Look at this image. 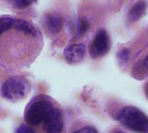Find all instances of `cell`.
Segmentation results:
<instances>
[{"label":"cell","instance_id":"obj_1","mask_svg":"<svg viewBox=\"0 0 148 133\" xmlns=\"http://www.w3.org/2000/svg\"><path fill=\"white\" fill-rule=\"evenodd\" d=\"M119 121L133 132L148 133V117L134 106L124 107L118 115Z\"/></svg>","mask_w":148,"mask_h":133},{"label":"cell","instance_id":"obj_2","mask_svg":"<svg viewBox=\"0 0 148 133\" xmlns=\"http://www.w3.org/2000/svg\"><path fill=\"white\" fill-rule=\"evenodd\" d=\"M39 127H41L43 133H61L62 132L63 116L61 110L52 100H50L42 113L36 129Z\"/></svg>","mask_w":148,"mask_h":133},{"label":"cell","instance_id":"obj_3","mask_svg":"<svg viewBox=\"0 0 148 133\" xmlns=\"http://www.w3.org/2000/svg\"><path fill=\"white\" fill-rule=\"evenodd\" d=\"M30 91V85L27 80L20 76L9 78L2 86V96L11 102H16L27 97Z\"/></svg>","mask_w":148,"mask_h":133},{"label":"cell","instance_id":"obj_4","mask_svg":"<svg viewBox=\"0 0 148 133\" xmlns=\"http://www.w3.org/2000/svg\"><path fill=\"white\" fill-rule=\"evenodd\" d=\"M109 49V38L105 30H100L92 42L90 52L94 57L104 55Z\"/></svg>","mask_w":148,"mask_h":133},{"label":"cell","instance_id":"obj_5","mask_svg":"<svg viewBox=\"0 0 148 133\" xmlns=\"http://www.w3.org/2000/svg\"><path fill=\"white\" fill-rule=\"evenodd\" d=\"M86 55V47L83 44H73L64 50V56L69 63L81 61Z\"/></svg>","mask_w":148,"mask_h":133},{"label":"cell","instance_id":"obj_6","mask_svg":"<svg viewBox=\"0 0 148 133\" xmlns=\"http://www.w3.org/2000/svg\"><path fill=\"white\" fill-rule=\"evenodd\" d=\"M13 28L17 30L18 32H21L23 34H24L25 35L30 36V37H36L37 33L35 29V28L28 22L23 21V20H16L15 19V23L13 25Z\"/></svg>","mask_w":148,"mask_h":133},{"label":"cell","instance_id":"obj_7","mask_svg":"<svg viewBox=\"0 0 148 133\" xmlns=\"http://www.w3.org/2000/svg\"><path fill=\"white\" fill-rule=\"evenodd\" d=\"M46 23L52 33L59 32L62 28V20L56 13H49L46 17Z\"/></svg>","mask_w":148,"mask_h":133},{"label":"cell","instance_id":"obj_8","mask_svg":"<svg viewBox=\"0 0 148 133\" xmlns=\"http://www.w3.org/2000/svg\"><path fill=\"white\" fill-rule=\"evenodd\" d=\"M146 9H147L146 1L140 0L131 8L129 11V15H128L129 19L132 21H138L140 18H141V16L145 13Z\"/></svg>","mask_w":148,"mask_h":133},{"label":"cell","instance_id":"obj_9","mask_svg":"<svg viewBox=\"0 0 148 133\" xmlns=\"http://www.w3.org/2000/svg\"><path fill=\"white\" fill-rule=\"evenodd\" d=\"M15 19L10 16H2L0 17V35L6 30L13 28Z\"/></svg>","mask_w":148,"mask_h":133},{"label":"cell","instance_id":"obj_10","mask_svg":"<svg viewBox=\"0 0 148 133\" xmlns=\"http://www.w3.org/2000/svg\"><path fill=\"white\" fill-rule=\"evenodd\" d=\"M14 6L17 9H24L33 3L35 0H11Z\"/></svg>","mask_w":148,"mask_h":133},{"label":"cell","instance_id":"obj_11","mask_svg":"<svg viewBox=\"0 0 148 133\" xmlns=\"http://www.w3.org/2000/svg\"><path fill=\"white\" fill-rule=\"evenodd\" d=\"M71 133H99V132L92 126H84L72 132Z\"/></svg>","mask_w":148,"mask_h":133},{"label":"cell","instance_id":"obj_12","mask_svg":"<svg viewBox=\"0 0 148 133\" xmlns=\"http://www.w3.org/2000/svg\"><path fill=\"white\" fill-rule=\"evenodd\" d=\"M16 133H37L34 129H32L31 127H29V125H25V124H22L20 125V126L18 127V129L16 130Z\"/></svg>","mask_w":148,"mask_h":133},{"label":"cell","instance_id":"obj_13","mask_svg":"<svg viewBox=\"0 0 148 133\" xmlns=\"http://www.w3.org/2000/svg\"><path fill=\"white\" fill-rule=\"evenodd\" d=\"M88 23L85 20H81L80 21V24H79V27H78V32L80 35H83L88 29Z\"/></svg>","mask_w":148,"mask_h":133},{"label":"cell","instance_id":"obj_14","mask_svg":"<svg viewBox=\"0 0 148 133\" xmlns=\"http://www.w3.org/2000/svg\"><path fill=\"white\" fill-rule=\"evenodd\" d=\"M128 56H129V52H128V50L127 48H123L118 54V58L121 61H127V59H128Z\"/></svg>","mask_w":148,"mask_h":133},{"label":"cell","instance_id":"obj_15","mask_svg":"<svg viewBox=\"0 0 148 133\" xmlns=\"http://www.w3.org/2000/svg\"><path fill=\"white\" fill-rule=\"evenodd\" d=\"M143 67H144V68L148 71V55H147V57L144 59V61H143Z\"/></svg>","mask_w":148,"mask_h":133},{"label":"cell","instance_id":"obj_16","mask_svg":"<svg viewBox=\"0 0 148 133\" xmlns=\"http://www.w3.org/2000/svg\"><path fill=\"white\" fill-rule=\"evenodd\" d=\"M114 133H125V132H121V131H118V132H115Z\"/></svg>","mask_w":148,"mask_h":133},{"label":"cell","instance_id":"obj_17","mask_svg":"<svg viewBox=\"0 0 148 133\" xmlns=\"http://www.w3.org/2000/svg\"><path fill=\"white\" fill-rule=\"evenodd\" d=\"M146 92H147V97H148V85H147V91H146Z\"/></svg>","mask_w":148,"mask_h":133}]
</instances>
